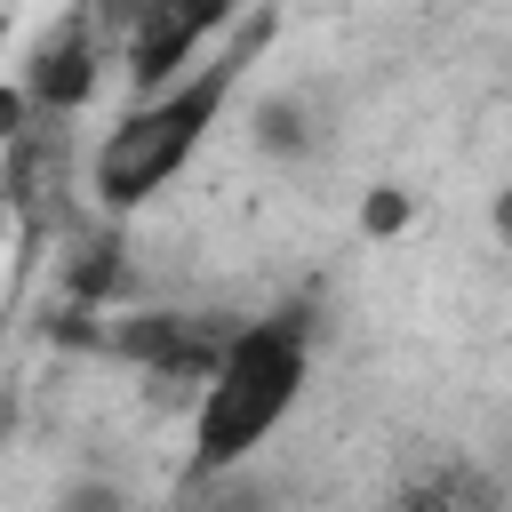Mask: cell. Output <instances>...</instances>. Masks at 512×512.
I'll list each match as a JSON object with an SVG mask.
<instances>
[{"label":"cell","instance_id":"cell-2","mask_svg":"<svg viewBox=\"0 0 512 512\" xmlns=\"http://www.w3.org/2000/svg\"><path fill=\"white\" fill-rule=\"evenodd\" d=\"M304 376H312V312H264L240 328L232 360L200 384V408H192V480H224L240 472L280 424L288 408L304 400Z\"/></svg>","mask_w":512,"mask_h":512},{"label":"cell","instance_id":"cell-6","mask_svg":"<svg viewBox=\"0 0 512 512\" xmlns=\"http://www.w3.org/2000/svg\"><path fill=\"white\" fill-rule=\"evenodd\" d=\"M400 512H504V496H496V480H488L480 464L448 456V464H432L424 480H408Z\"/></svg>","mask_w":512,"mask_h":512},{"label":"cell","instance_id":"cell-1","mask_svg":"<svg viewBox=\"0 0 512 512\" xmlns=\"http://www.w3.org/2000/svg\"><path fill=\"white\" fill-rule=\"evenodd\" d=\"M272 32H280V16H272V8H256V16H240V24L224 32V48H216L184 88L128 104V112L104 128V144L88 152V192H96L112 216H128V208H144L152 192H168V184L192 168V152L208 144V128L224 120V104H232L240 72L272 48Z\"/></svg>","mask_w":512,"mask_h":512},{"label":"cell","instance_id":"cell-5","mask_svg":"<svg viewBox=\"0 0 512 512\" xmlns=\"http://www.w3.org/2000/svg\"><path fill=\"white\" fill-rule=\"evenodd\" d=\"M240 328L248 320H216V312H128L120 320V352L128 360H144L152 376H192V384H208L224 360H232V344H240Z\"/></svg>","mask_w":512,"mask_h":512},{"label":"cell","instance_id":"cell-4","mask_svg":"<svg viewBox=\"0 0 512 512\" xmlns=\"http://www.w3.org/2000/svg\"><path fill=\"white\" fill-rule=\"evenodd\" d=\"M96 80H104V40H96V24L88 16H56L32 48H24V72H16V112H40V120H64V112H80L88 96H96Z\"/></svg>","mask_w":512,"mask_h":512},{"label":"cell","instance_id":"cell-7","mask_svg":"<svg viewBox=\"0 0 512 512\" xmlns=\"http://www.w3.org/2000/svg\"><path fill=\"white\" fill-rule=\"evenodd\" d=\"M64 512H136V504H128L120 488H104V480H88V488H72V496H64Z\"/></svg>","mask_w":512,"mask_h":512},{"label":"cell","instance_id":"cell-3","mask_svg":"<svg viewBox=\"0 0 512 512\" xmlns=\"http://www.w3.org/2000/svg\"><path fill=\"white\" fill-rule=\"evenodd\" d=\"M232 24H240V16H224V8H184V0L120 8V56H128V88H136V104L184 88V80L216 56L208 32H232Z\"/></svg>","mask_w":512,"mask_h":512},{"label":"cell","instance_id":"cell-8","mask_svg":"<svg viewBox=\"0 0 512 512\" xmlns=\"http://www.w3.org/2000/svg\"><path fill=\"white\" fill-rule=\"evenodd\" d=\"M400 216H408V200H400V192H376V200H368V216H360V224H368V232H392V224H400Z\"/></svg>","mask_w":512,"mask_h":512},{"label":"cell","instance_id":"cell-9","mask_svg":"<svg viewBox=\"0 0 512 512\" xmlns=\"http://www.w3.org/2000/svg\"><path fill=\"white\" fill-rule=\"evenodd\" d=\"M496 232H504V240H512V192H504V200H496Z\"/></svg>","mask_w":512,"mask_h":512}]
</instances>
